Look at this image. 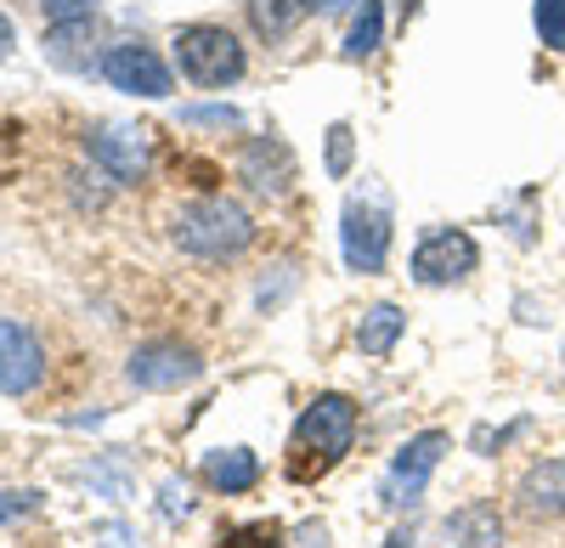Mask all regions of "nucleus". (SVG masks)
<instances>
[{"label":"nucleus","mask_w":565,"mask_h":548,"mask_svg":"<svg viewBox=\"0 0 565 548\" xmlns=\"http://www.w3.org/2000/svg\"><path fill=\"white\" fill-rule=\"evenodd\" d=\"M170 238L199 260H232L255 244V221L232 198H193L170 215Z\"/></svg>","instance_id":"f257e3e1"},{"label":"nucleus","mask_w":565,"mask_h":548,"mask_svg":"<svg viewBox=\"0 0 565 548\" xmlns=\"http://www.w3.org/2000/svg\"><path fill=\"white\" fill-rule=\"evenodd\" d=\"M351 441H356V401L351 396H340V390H328V396H317L306 413H300V425H295V475L300 481H311V475H328L345 452H351Z\"/></svg>","instance_id":"f03ea898"},{"label":"nucleus","mask_w":565,"mask_h":548,"mask_svg":"<svg viewBox=\"0 0 565 548\" xmlns=\"http://www.w3.org/2000/svg\"><path fill=\"white\" fill-rule=\"evenodd\" d=\"M175 63H181V74L193 79L199 90H221V85H238L244 79V45H238V34L232 29H221V23H186V29H175Z\"/></svg>","instance_id":"7ed1b4c3"},{"label":"nucleus","mask_w":565,"mask_h":548,"mask_svg":"<svg viewBox=\"0 0 565 548\" xmlns=\"http://www.w3.org/2000/svg\"><path fill=\"white\" fill-rule=\"evenodd\" d=\"M441 452H447V436H441V430H424V436L402 441L396 459H391V470H385V481H380V504H385V509H413L418 497H424V486H430Z\"/></svg>","instance_id":"20e7f679"},{"label":"nucleus","mask_w":565,"mask_h":548,"mask_svg":"<svg viewBox=\"0 0 565 548\" xmlns=\"http://www.w3.org/2000/svg\"><path fill=\"white\" fill-rule=\"evenodd\" d=\"M103 79L114 90H125V97H148V103H164L170 97V63L153 52V45H141V40H119L103 52Z\"/></svg>","instance_id":"39448f33"},{"label":"nucleus","mask_w":565,"mask_h":548,"mask_svg":"<svg viewBox=\"0 0 565 548\" xmlns=\"http://www.w3.org/2000/svg\"><path fill=\"white\" fill-rule=\"evenodd\" d=\"M476 266H481V249H476V238H469V233H458V226H436V233H424L418 249H413V278L424 289L463 283Z\"/></svg>","instance_id":"423d86ee"},{"label":"nucleus","mask_w":565,"mask_h":548,"mask_svg":"<svg viewBox=\"0 0 565 548\" xmlns=\"http://www.w3.org/2000/svg\"><path fill=\"white\" fill-rule=\"evenodd\" d=\"M340 255H345L351 271H362V278L385 271V260H391V215L380 204L351 198L345 215H340Z\"/></svg>","instance_id":"0eeeda50"},{"label":"nucleus","mask_w":565,"mask_h":548,"mask_svg":"<svg viewBox=\"0 0 565 548\" xmlns=\"http://www.w3.org/2000/svg\"><path fill=\"white\" fill-rule=\"evenodd\" d=\"M125 374H130L136 390H181V385H193L204 374V362H199L193 345H181V340H148V345L130 351Z\"/></svg>","instance_id":"6e6552de"},{"label":"nucleus","mask_w":565,"mask_h":548,"mask_svg":"<svg viewBox=\"0 0 565 548\" xmlns=\"http://www.w3.org/2000/svg\"><path fill=\"white\" fill-rule=\"evenodd\" d=\"M45 379V345L23 329L0 316V396H29Z\"/></svg>","instance_id":"1a4fd4ad"},{"label":"nucleus","mask_w":565,"mask_h":548,"mask_svg":"<svg viewBox=\"0 0 565 548\" xmlns=\"http://www.w3.org/2000/svg\"><path fill=\"white\" fill-rule=\"evenodd\" d=\"M85 153L97 159L114 181H136L141 170H148V130L97 125V130H85Z\"/></svg>","instance_id":"9d476101"},{"label":"nucleus","mask_w":565,"mask_h":548,"mask_svg":"<svg viewBox=\"0 0 565 548\" xmlns=\"http://www.w3.org/2000/svg\"><path fill=\"white\" fill-rule=\"evenodd\" d=\"M244 181L260 193V198H282L295 187V153L277 142V136H255L244 148Z\"/></svg>","instance_id":"9b49d317"},{"label":"nucleus","mask_w":565,"mask_h":548,"mask_svg":"<svg viewBox=\"0 0 565 548\" xmlns=\"http://www.w3.org/2000/svg\"><path fill=\"white\" fill-rule=\"evenodd\" d=\"M503 542V520L492 504H463L458 515H447L436 526V542L430 548H498Z\"/></svg>","instance_id":"f8f14e48"},{"label":"nucleus","mask_w":565,"mask_h":548,"mask_svg":"<svg viewBox=\"0 0 565 548\" xmlns=\"http://www.w3.org/2000/svg\"><path fill=\"white\" fill-rule=\"evenodd\" d=\"M521 509L532 515V520H554V515H565V459H543L526 481H521Z\"/></svg>","instance_id":"ddd939ff"},{"label":"nucleus","mask_w":565,"mask_h":548,"mask_svg":"<svg viewBox=\"0 0 565 548\" xmlns=\"http://www.w3.org/2000/svg\"><path fill=\"white\" fill-rule=\"evenodd\" d=\"M204 481L215 486V492H249L255 481H260V459L249 447H221V452H204Z\"/></svg>","instance_id":"4468645a"},{"label":"nucleus","mask_w":565,"mask_h":548,"mask_svg":"<svg viewBox=\"0 0 565 548\" xmlns=\"http://www.w3.org/2000/svg\"><path fill=\"white\" fill-rule=\"evenodd\" d=\"M402 323H407V316H402L391 300L367 305V311H362V329H356L362 356H391V351H396V340H402Z\"/></svg>","instance_id":"2eb2a0df"},{"label":"nucleus","mask_w":565,"mask_h":548,"mask_svg":"<svg viewBox=\"0 0 565 548\" xmlns=\"http://www.w3.org/2000/svg\"><path fill=\"white\" fill-rule=\"evenodd\" d=\"M380 40H385V0H362V12H356V23L345 34V57L351 63L373 57V52H380Z\"/></svg>","instance_id":"dca6fc26"},{"label":"nucleus","mask_w":565,"mask_h":548,"mask_svg":"<svg viewBox=\"0 0 565 548\" xmlns=\"http://www.w3.org/2000/svg\"><path fill=\"white\" fill-rule=\"evenodd\" d=\"M300 12H306L300 0H249V18H255V34L260 40H282V34L295 29Z\"/></svg>","instance_id":"f3484780"},{"label":"nucleus","mask_w":565,"mask_h":548,"mask_svg":"<svg viewBox=\"0 0 565 548\" xmlns=\"http://www.w3.org/2000/svg\"><path fill=\"white\" fill-rule=\"evenodd\" d=\"M532 23H537V34H543L548 52H565V0H537Z\"/></svg>","instance_id":"a211bd4d"},{"label":"nucleus","mask_w":565,"mask_h":548,"mask_svg":"<svg viewBox=\"0 0 565 548\" xmlns=\"http://www.w3.org/2000/svg\"><path fill=\"white\" fill-rule=\"evenodd\" d=\"M221 548H282V526H271V520H255V526H238Z\"/></svg>","instance_id":"6ab92c4d"},{"label":"nucleus","mask_w":565,"mask_h":548,"mask_svg":"<svg viewBox=\"0 0 565 548\" xmlns=\"http://www.w3.org/2000/svg\"><path fill=\"white\" fill-rule=\"evenodd\" d=\"M103 0H40V12H45V23H57V29H68V23H85L90 12H97Z\"/></svg>","instance_id":"aec40b11"},{"label":"nucleus","mask_w":565,"mask_h":548,"mask_svg":"<svg viewBox=\"0 0 565 548\" xmlns=\"http://www.w3.org/2000/svg\"><path fill=\"white\" fill-rule=\"evenodd\" d=\"M328 170H334V175L351 170V125H334V130H328Z\"/></svg>","instance_id":"412c9836"},{"label":"nucleus","mask_w":565,"mask_h":548,"mask_svg":"<svg viewBox=\"0 0 565 548\" xmlns=\"http://www.w3.org/2000/svg\"><path fill=\"white\" fill-rule=\"evenodd\" d=\"M29 509H40V492H0V520H18Z\"/></svg>","instance_id":"4be33fe9"},{"label":"nucleus","mask_w":565,"mask_h":548,"mask_svg":"<svg viewBox=\"0 0 565 548\" xmlns=\"http://www.w3.org/2000/svg\"><path fill=\"white\" fill-rule=\"evenodd\" d=\"M181 119H193V125H238V108H186Z\"/></svg>","instance_id":"5701e85b"},{"label":"nucleus","mask_w":565,"mask_h":548,"mask_svg":"<svg viewBox=\"0 0 565 548\" xmlns=\"http://www.w3.org/2000/svg\"><path fill=\"white\" fill-rule=\"evenodd\" d=\"M300 7H306V12H345L351 0H300Z\"/></svg>","instance_id":"b1692460"},{"label":"nucleus","mask_w":565,"mask_h":548,"mask_svg":"<svg viewBox=\"0 0 565 548\" xmlns=\"http://www.w3.org/2000/svg\"><path fill=\"white\" fill-rule=\"evenodd\" d=\"M12 52V18H0V57Z\"/></svg>","instance_id":"393cba45"},{"label":"nucleus","mask_w":565,"mask_h":548,"mask_svg":"<svg viewBox=\"0 0 565 548\" xmlns=\"http://www.w3.org/2000/svg\"><path fill=\"white\" fill-rule=\"evenodd\" d=\"M385 548H413V531H391V537H385Z\"/></svg>","instance_id":"a878e982"}]
</instances>
